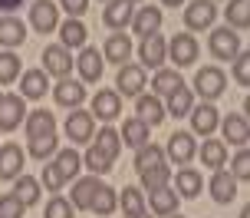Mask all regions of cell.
I'll use <instances>...</instances> for the list:
<instances>
[{
	"label": "cell",
	"instance_id": "6da1fadb",
	"mask_svg": "<svg viewBox=\"0 0 250 218\" xmlns=\"http://www.w3.org/2000/svg\"><path fill=\"white\" fill-rule=\"evenodd\" d=\"M224 90H227V73L221 66H201L198 73H194V93H198L204 103L221 99Z\"/></svg>",
	"mask_w": 250,
	"mask_h": 218
},
{
	"label": "cell",
	"instance_id": "7a4b0ae2",
	"mask_svg": "<svg viewBox=\"0 0 250 218\" xmlns=\"http://www.w3.org/2000/svg\"><path fill=\"white\" fill-rule=\"evenodd\" d=\"M208 50H211V56H217L221 63H230V60H234V56L240 53V37H237V30H230V26H221V30H214V26H211Z\"/></svg>",
	"mask_w": 250,
	"mask_h": 218
},
{
	"label": "cell",
	"instance_id": "3957f363",
	"mask_svg": "<svg viewBox=\"0 0 250 218\" xmlns=\"http://www.w3.org/2000/svg\"><path fill=\"white\" fill-rule=\"evenodd\" d=\"M165 56H168L178 70H181V66H191L198 60V40H194V33H175V37L168 40Z\"/></svg>",
	"mask_w": 250,
	"mask_h": 218
},
{
	"label": "cell",
	"instance_id": "277c9868",
	"mask_svg": "<svg viewBox=\"0 0 250 218\" xmlns=\"http://www.w3.org/2000/svg\"><path fill=\"white\" fill-rule=\"evenodd\" d=\"M66 136L73 145H86L96 136V119L86 109H69V119H66Z\"/></svg>",
	"mask_w": 250,
	"mask_h": 218
},
{
	"label": "cell",
	"instance_id": "5b68a950",
	"mask_svg": "<svg viewBox=\"0 0 250 218\" xmlns=\"http://www.w3.org/2000/svg\"><path fill=\"white\" fill-rule=\"evenodd\" d=\"M217 20V3L214 0H191L185 7V26L188 30H211Z\"/></svg>",
	"mask_w": 250,
	"mask_h": 218
},
{
	"label": "cell",
	"instance_id": "8992f818",
	"mask_svg": "<svg viewBox=\"0 0 250 218\" xmlns=\"http://www.w3.org/2000/svg\"><path fill=\"white\" fill-rule=\"evenodd\" d=\"M165 50H168V40H165L162 33H148V37H142V43H138L142 70H162V63L168 60Z\"/></svg>",
	"mask_w": 250,
	"mask_h": 218
},
{
	"label": "cell",
	"instance_id": "52a82bcc",
	"mask_svg": "<svg viewBox=\"0 0 250 218\" xmlns=\"http://www.w3.org/2000/svg\"><path fill=\"white\" fill-rule=\"evenodd\" d=\"M23 119H26L23 96H20V93H3V96H0V129L10 132V129H17Z\"/></svg>",
	"mask_w": 250,
	"mask_h": 218
},
{
	"label": "cell",
	"instance_id": "ba28073f",
	"mask_svg": "<svg viewBox=\"0 0 250 218\" xmlns=\"http://www.w3.org/2000/svg\"><path fill=\"white\" fill-rule=\"evenodd\" d=\"M145 70L142 66H132V63H122L119 66V76H115V93L119 96H142L145 93Z\"/></svg>",
	"mask_w": 250,
	"mask_h": 218
},
{
	"label": "cell",
	"instance_id": "9c48e42d",
	"mask_svg": "<svg viewBox=\"0 0 250 218\" xmlns=\"http://www.w3.org/2000/svg\"><path fill=\"white\" fill-rule=\"evenodd\" d=\"M30 26L37 30V33H53L56 26H60V10H56V3L50 0H37V3H30Z\"/></svg>",
	"mask_w": 250,
	"mask_h": 218
},
{
	"label": "cell",
	"instance_id": "30bf717a",
	"mask_svg": "<svg viewBox=\"0 0 250 218\" xmlns=\"http://www.w3.org/2000/svg\"><path fill=\"white\" fill-rule=\"evenodd\" d=\"M43 73H53V76H69L73 73V50H66L60 43H53L43 50Z\"/></svg>",
	"mask_w": 250,
	"mask_h": 218
},
{
	"label": "cell",
	"instance_id": "8fae6325",
	"mask_svg": "<svg viewBox=\"0 0 250 218\" xmlns=\"http://www.w3.org/2000/svg\"><path fill=\"white\" fill-rule=\"evenodd\" d=\"M53 99L62 109H79V106L86 103V83H76V79L62 76L56 83V90H53Z\"/></svg>",
	"mask_w": 250,
	"mask_h": 218
},
{
	"label": "cell",
	"instance_id": "7c38bea8",
	"mask_svg": "<svg viewBox=\"0 0 250 218\" xmlns=\"http://www.w3.org/2000/svg\"><path fill=\"white\" fill-rule=\"evenodd\" d=\"M221 132H224V139L221 142H230V145H247V139H250V119L244 113H230V116H224L221 122Z\"/></svg>",
	"mask_w": 250,
	"mask_h": 218
},
{
	"label": "cell",
	"instance_id": "4fadbf2b",
	"mask_svg": "<svg viewBox=\"0 0 250 218\" xmlns=\"http://www.w3.org/2000/svg\"><path fill=\"white\" fill-rule=\"evenodd\" d=\"M191 136H214V129L221 122V113L214 109V103L191 106Z\"/></svg>",
	"mask_w": 250,
	"mask_h": 218
},
{
	"label": "cell",
	"instance_id": "5bb4252c",
	"mask_svg": "<svg viewBox=\"0 0 250 218\" xmlns=\"http://www.w3.org/2000/svg\"><path fill=\"white\" fill-rule=\"evenodd\" d=\"M122 113V96L115 90H99L92 96V119H102V122H112Z\"/></svg>",
	"mask_w": 250,
	"mask_h": 218
},
{
	"label": "cell",
	"instance_id": "9a60e30c",
	"mask_svg": "<svg viewBox=\"0 0 250 218\" xmlns=\"http://www.w3.org/2000/svg\"><path fill=\"white\" fill-rule=\"evenodd\" d=\"M23 159L26 152L17 145V142H7L0 145V182H13L20 172H23Z\"/></svg>",
	"mask_w": 250,
	"mask_h": 218
},
{
	"label": "cell",
	"instance_id": "2e32d148",
	"mask_svg": "<svg viewBox=\"0 0 250 218\" xmlns=\"http://www.w3.org/2000/svg\"><path fill=\"white\" fill-rule=\"evenodd\" d=\"M102 66H105V60L99 56L96 47H83V53L76 56V70H79V79H83V83H99Z\"/></svg>",
	"mask_w": 250,
	"mask_h": 218
},
{
	"label": "cell",
	"instance_id": "e0dca14e",
	"mask_svg": "<svg viewBox=\"0 0 250 218\" xmlns=\"http://www.w3.org/2000/svg\"><path fill=\"white\" fill-rule=\"evenodd\" d=\"M194 152H198V142H194V136L191 132H185V129H178L175 136L168 139V149H165V155L171 159V162H191L194 159Z\"/></svg>",
	"mask_w": 250,
	"mask_h": 218
},
{
	"label": "cell",
	"instance_id": "ac0fdd59",
	"mask_svg": "<svg viewBox=\"0 0 250 218\" xmlns=\"http://www.w3.org/2000/svg\"><path fill=\"white\" fill-rule=\"evenodd\" d=\"M211 198L217 205H230L234 198H237V179L227 172V169H217L211 179Z\"/></svg>",
	"mask_w": 250,
	"mask_h": 218
},
{
	"label": "cell",
	"instance_id": "d6986e66",
	"mask_svg": "<svg viewBox=\"0 0 250 218\" xmlns=\"http://www.w3.org/2000/svg\"><path fill=\"white\" fill-rule=\"evenodd\" d=\"M135 119H142L145 126H158V122H165V103L158 99V96H151V93H142V96H135Z\"/></svg>",
	"mask_w": 250,
	"mask_h": 218
},
{
	"label": "cell",
	"instance_id": "ffe728a7",
	"mask_svg": "<svg viewBox=\"0 0 250 218\" xmlns=\"http://www.w3.org/2000/svg\"><path fill=\"white\" fill-rule=\"evenodd\" d=\"M132 3L128 0H109L105 3V10H102V24L109 26V30H125V26L132 24Z\"/></svg>",
	"mask_w": 250,
	"mask_h": 218
},
{
	"label": "cell",
	"instance_id": "44dd1931",
	"mask_svg": "<svg viewBox=\"0 0 250 218\" xmlns=\"http://www.w3.org/2000/svg\"><path fill=\"white\" fill-rule=\"evenodd\" d=\"M26 40V26L20 17H0V47H7V50H13V47H23Z\"/></svg>",
	"mask_w": 250,
	"mask_h": 218
},
{
	"label": "cell",
	"instance_id": "7402d4cb",
	"mask_svg": "<svg viewBox=\"0 0 250 218\" xmlns=\"http://www.w3.org/2000/svg\"><path fill=\"white\" fill-rule=\"evenodd\" d=\"M26 136L40 139V136H56V116L50 109H33L26 116Z\"/></svg>",
	"mask_w": 250,
	"mask_h": 218
},
{
	"label": "cell",
	"instance_id": "603a6c76",
	"mask_svg": "<svg viewBox=\"0 0 250 218\" xmlns=\"http://www.w3.org/2000/svg\"><path fill=\"white\" fill-rule=\"evenodd\" d=\"M132 30L138 37H148V33H158L162 30V10L158 7H142L138 13H132Z\"/></svg>",
	"mask_w": 250,
	"mask_h": 218
},
{
	"label": "cell",
	"instance_id": "cb8c5ba5",
	"mask_svg": "<svg viewBox=\"0 0 250 218\" xmlns=\"http://www.w3.org/2000/svg\"><path fill=\"white\" fill-rule=\"evenodd\" d=\"M56 30H60V47H66V50H83V47H86V26H83V20H76V17H69V20H66V24H60L56 26Z\"/></svg>",
	"mask_w": 250,
	"mask_h": 218
},
{
	"label": "cell",
	"instance_id": "d4e9b609",
	"mask_svg": "<svg viewBox=\"0 0 250 218\" xmlns=\"http://www.w3.org/2000/svg\"><path fill=\"white\" fill-rule=\"evenodd\" d=\"M128 56H132V40L125 37V33H112V37L105 40V47H102V60H109V63H128Z\"/></svg>",
	"mask_w": 250,
	"mask_h": 218
},
{
	"label": "cell",
	"instance_id": "484cf974",
	"mask_svg": "<svg viewBox=\"0 0 250 218\" xmlns=\"http://www.w3.org/2000/svg\"><path fill=\"white\" fill-rule=\"evenodd\" d=\"M56 172H60V179L62 182H73L76 175H79V169H83V155L76 152L73 145L69 149H56Z\"/></svg>",
	"mask_w": 250,
	"mask_h": 218
},
{
	"label": "cell",
	"instance_id": "4316f807",
	"mask_svg": "<svg viewBox=\"0 0 250 218\" xmlns=\"http://www.w3.org/2000/svg\"><path fill=\"white\" fill-rule=\"evenodd\" d=\"M119 139H122V145H132V149H138V145L151 142V126H145L142 119H125V122H122V132H119Z\"/></svg>",
	"mask_w": 250,
	"mask_h": 218
},
{
	"label": "cell",
	"instance_id": "83f0119b",
	"mask_svg": "<svg viewBox=\"0 0 250 218\" xmlns=\"http://www.w3.org/2000/svg\"><path fill=\"white\" fill-rule=\"evenodd\" d=\"M198 155H201V162H204V169H224L227 166V142H221V139H208L204 145L198 149Z\"/></svg>",
	"mask_w": 250,
	"mask_h": 218
},
{
	"label": "cell",
	"instance_id": "f1b7e54d",
	"mask_svg": "<svg viewBox=\"0 0 250 218\" xmlns=\"http://www.w3.org/2000/svg\"><path fill=\"white\" fill-rule=\"evenodd\" d=\"M178 86H185V79H181V73L178 70H155V79H151V96H171V93L178 90Z\"/></svg>",
	"mask_w": 250,
	"mask_h": 218
},
{
	"label": "cell",
	"instance_id": "f546056e",
	"mask_svg": "<svg viewBox=\"0 0 250 218\" xmlns=\"http://www.w3.org/2000/svg\"><path fill=\"white\" fill-rule=\"evenodd\" d=\"M20 96L23 99H43L46 96V73L43 70H26L20 76Z\"/></svg>",
	"mask_w": 250,
	"mask_h": 218
},
{
	"label": "cell",
	"instance_id": "4dcf8cb0",
	"mask_svg": "<svg viewBox=\"0 0 250 218\" xmlns=\"http://www.w3.org/2000/svg\"><path fill=\"white\" fill-rule=\"evenodd\" d=\"M151 215H175L178 212V192L175 189H168V185H162V189H151Z\"/></svg>",
	"mask_w": 250,
	"mask_h": 218
},
{
	"label": "cell",
	"instance_id": "1f68e13d",
	"mask_svg": "<svg viewBox=\"0 0 250 218\" xmlns=\"http://www.w3.org/2000/svg\"><path fill=\"white\" fill-rule=\"evenodd\" d=\"M175 185H178L175 192L181 198H198L201 189H204V179H201V172H194V169H178Z\"/></svg>",
	"mask_w": 250,
	"mask_h": 218
},
{
	"label": "cell",
	"instance_id": "d6a6232c",
	"mask_svg": "<svg viewBox=\"0 0 250 218\" xmlns=\"http://www.w3.org/2000/svg\"><path fill=\"white\" fill-rule=\"evenodd\" d=\"M168 103H165V116H175V119H181V116L191 113V106H194V93L188 90V86H178L171 96H165Z\"/></svg>",
	"mask_w": 250,
	"mask_h": 218
},
{
	"label": "cell",
	"instance_id": "836d02e7",
	"mask_svg": "<svg viewBox=\"0 0 250 218\" xmlns=\"http://www.w3.org/2000/svg\"><path fill=\"white\" fill-rule=\"evenodd\" d=\"M13 182H17V185H13V195L20 198V205H23V208L37 205V202H40V179H33V175H23V172H20Z\"/></svg>",
	"mask_w": 250,
	"mask_h": 218
},
{
	"label": "cell",
	"instance_id": "e575fe53",
	"mask_svg": "<svg viewBox=\"0 0 250 218\" xmlns=\"http://www.w3.org/2000/svg\"><path fill=\"white\" fill-rule=\"evenodd\" d=\"M115 205H119V195H115V189H109V185H102L96 189V195H92V202H89V212H96V215H112Z\"/></svg>",
	"mask_w": 250,
	"mask_h": 218
},
{
	"label": "cell",
	"instance_id": "d590c367",
	"mask_svg": "<svg viewBox=\"0 0 250 218\" xmlns=\"http://www.w3.org/2000/svg\"><path fill=\"white\" fill-rule=\"evenodd\" d=\"M224 17H227V26L230 30H247L250 26V0H230Z\"/></svg>",
	"mask_w": 250,
	"mask_h": 218
},
{
	"label": "cell",
	"instance_id": "8d00e7d4",
	"mask_svg": "<svg viewBox=\"0 0 250 218\" xmlns=\"http://www.w3.org/2000/svg\"><path fill=\"white\" fill-rule=\"evenodd\" d=\"M96 189H99V175H89V179H76L73 185V208H89V202H92V195H96Z\"/></svg>",
	"mask_w": 250,
	"mask_h": 218
},
{
	"label": "cell",
	"instance_id": "74e56055",
	"mask_svg": "<svg viewBox=\"0 0 250 218\" xmlns=\"http://www.w3.org/2000/svg\"><path fill=\"white\" fill-rule=\"evenodd\" d=\"M92 139H96L92 142L96 149H102L109 159H119V152H122V139H119V132H115L112 126H102L99 136H92Z\"/></svg>",
	"mask_w": 250,
	"mask_h": 218
},
{
	"label": "cell",
	"instance_id": "f35d334b",
	"mask_svg": "<svg viewBox=\"0 0 250 218\" xmlns=\"http://www.w3.org/2000/svg\"><path fill=\"white\" fill-rule=\"evenodd\" d=\"M158 162H165V149H162V145H155V142L138 145V152H135V172H145V169L158 166Z\"/></svg>",
	"mask_w": 250,
	"mask_h": 218
},
{
	"label": "cell",
	"instance_id": "ab89813d",
	"mask_svg": "<svg viewBox=\"0 0 250 218\" xmlns=\"http://www.w3.org/2000/svg\"><path fill=\"white\" fill-rule=\"evenodd\" d=\"M112 162L115 159H109V155L102 152V149H96V145H89L86 155H83V166H89L92 175H109V172H112Z\"/></svg>",
	"mask_w": 250,
	"mask_h": 218
},
{
	"label": "cell",
	"instance_id": "60d3db41",
	"mask_svg": "<svg viewBox=\"0 0 250 218\" xmlns=\"http://www.w3.org/2000/svg\"><path fill=\"white\" fill-rule=\"evenodd\" d=\"M142 175V189H162V185H168L171 182V169H168V162H158V166L145 169V172H138Z\"/></svg>",
	"mask_w": 250,
	"mask_h": 218
},
{
	"label": "cell",
	"instance_id": "b9f144b4",
	"mask_svg": "<svg viewBox=\"0 0 250 218\" xmlns=\"http://www.w3.org/2000/svg\"><path fill=\"white\" fill-rule=\"evenodd\" d=\"M56 149H60L56 136H40V139H30V145H26V152L33 155L37 162H50L53 155H56Z\"/></svg>",
	"mask_w": 250,
	"mask_h": 218
},
{
	"label": "cell",
	"instance_id": "7bdbcfd3",
	"mask_svg": "<svg viewBox=\"0 0 250 218\" xmlns=\"http://www.w3.org/2000/svg\"><path fill=\"white\" fill-rule=\"evenodd\" d=\"M17 76H20V56L13 50H3L0 53V86L13 83Z\"/></svg>",
	"mask_w": 250,
	"mask_h": 218
},
{
	"label": "cell",
	"instance_id": "ee69618b",
	"mask_svg": "<svg viewBox=\"0 0 250 218\" xmlns=\"http://www.w3.org/2000/svg\"><path fill=\"white\" fill-rule=\"evenodd\" d=\"M119 205H122L125 215H135V212H145V198H142L138 189H128V185H125V192L119 195Z\"/></svg>",
	"mask_w": 250,
	"mask_h": 218
},
{
	"label": "cell",
	"instance_id": "f6af8a7d",
	"mask_svg": "<svg viewBox=\"0 0 250 218\" xmlns=\"http://www.w3.org/2000/svg\"><path fill=\"white\" fill-rule=\"evenodd\" d=\"M227 172H230L237 182H247L250 179V152H247V149H240V152L230 159V169H227Z\"/></svg>",
	"mask_w": 250,
	"mask_h": 218
},
{
	"label": "cell",
	"instance_id": "bcb514c9",
	"mask_svg": "<svg viewBox=\"0 0 250 218\" xmlns=\"http://www.w3.org/2000/svg\"><path fill=\"white\" fill-rule=\"evenodd\" d=\"M43 218H73V202L62 198V195H53L46 202V215Z\"/></svg>",
	"mask_w": 250,
	"mask_h": 218
},
{
	"label": "cell",
	"instance_id": "7dc6e473",
	"mask_svg": "<svg viewBox=\"0 0 250 218\" xmlns=\"http://www.w3.org/2000/svg\"><path fill=\"white\" fill-rule=\"evenodd\" d=\"M230 63H234V79H237L240 86H250V53L240 50Z\"/></svg>",
	"mask_w": 250,
	"mask_h": 218
},
{
	"label": "cell",
	"instance_id": "c3c4849f",
	"mask_svg": "<svg viewBox=\"0 0 250 218\" xmlns=\"http://www.w3.org/2000/svg\"><path fill=\"white\" fill-rule=\"evenodd\" d=\"M23 212L26 208L20 205V198L17 195H0V218H23Z\"/></svg>",
	"mask_w": 250,
	"mask_h": 218
},
{
	"label": "cell",
	"instance_id": "681fc988",
	"mask_svg": "<svg viewBox=\"0 0 250 218\" xmlns=\"http://www.w3.org/2000/svg\"><path fill=\"white\" fill-rule=\"evenodd\" d=\"M40 185H46V192H60L62 189V179L53 162H43V172H40Z\"/></svg>",
	"mask_w": 250,
	"mask_h": 218
},
{
	"label": "cell",
	"instance_id": "f907efd6",
	"mask_svg": "<svg viewBox=\"0 0 250 218\" xmlns=\"http://www.w3.org/2000/svg\"><path fill=\"white\" fill-rule=\"evenodd\" d=\"M60 7L69 13V17H76V20H79V17L89 10V0H60Z\"/></svg>",
	"mask_w": 250,
	"mask_h": 218
},
{
	"label": "cell",
	"instance_id": "816d5d0a",
	"mask_svg": "<svg viewBox=\"0 0 250 218\" xmlns=\"http://www.w3.org/2000/svg\"><path fill=\"white\" fill-rule=\"evenodd\" d=\"M20 3H23V0H0V10H3V13H10V10H17Z\"/></svg>",
	"mask_w": 250,
	"mask_h": 218
},
{
	"label": "cell",
	"instance_id": "f5cc1de1",
	"mask_svg": "<svg viewBox=\"0 0 250 218\" xmlns=\"http://www.w3.org/2000/svg\"><path fill=\"white\" fill-rule=\"evenodd\" d=\"M125 218H155V215H148V212H135V215H125Z\"/></svg>",
	"mask_w": 250,
	"mask_h": 218
},
{
	"label": "cell",
	"instance_id": "db71d44e",
	"mask_svg": "<svg viewBox=\"0 0 250 218\" xmlns=\"http://www.w3.org/2000/svg\"><path fill=\"white\" fill-rule=\"evenodd\" d=\"M165 7H178V3H185V0H162Z\"/></svg>",
	"mask_w": 250,
	"mask_h": 218
},
{
	"label": "cell",
	"instance_id": "11a10c76",
	"mask_svg": "<svg viewBox=\"0 0 250 218\" xmlns=\"http://www.w3.org/2000/svg\"><path fill=\"white\" fill-rule=\"evenodd\" d=\"M240 218H250V208H240Z\"/></svg>",
	"mask_w": 250,
	"mask_h": 218
},
{
	"label": "cell",
	"instance_id": "9f6ffc18",
	"mask_svg": "<svg viewBox=\"0 0 250 218\" xmlns=\"http://www.w3.org/2000/svg\"><path fill=\"white\" fill-rule=\"evenodd\" d=\"M168 218H185V215H178V212H175V215H168Z\"/></svg>",
	"mask_w": 250,
	"mask_h": 218
},
{
	"label": "cell",
	"instance_id": "6f0895ef",
	"mask_svg": "<svg viewBox=\"0 0 250 218\" xmlns=\"http://www.w3.org/2000/svg\"><path fill=\"white\" fill-rule=\"evenodd\" d=\"M128 3H138V0H128Z\"/></svg>",
	"mask_w": 250,
	"mask_h": 218
},
{
	"label": "cell",
	"instance_id": "680465c9",
	"mask_svg": "<svg viewBox=\"0 0 250 218\" xmlns=\"http://www.w3.org/2000/svg\"><path fill=\"white\" fill-rule=\"evenodd\" d=\"M99 3H109V0H99Z\"/></svg>",
	"mask_w": 250,
	"mask_h": 218
},
{
	"label": "cell",
	"instance_id": "91938a15",
	"mask_svg": "<svg viewBox=\"0 0 250 218\" xmlns=\"http://www.w3.org/2000/svg\"><path fill=\"white\" fill-rule=\"evenodd\" d=\"M0 96H3V93H0Z\"/></svg>",
	"mask_w": 250,
	"mask_h": 218
}]
</instances>
